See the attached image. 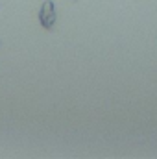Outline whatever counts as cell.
Instances as JSON below:
<instances>
[{
    "label": "cell",
    "mask_w": 157,
    "mask_h": 159,
    "mask_svg": "<svg viewBox=\"0 0 157 159\" xmlns=\"http://www.w3.org/2000/svg\"><path fill=\"white\" fill-rule=\"evenodd\" d=\"M39 22L43 24V28L50 30L56 22V9H54V2L46 0L39 9Z\"/></svg>",
    "instance_id": "obj_1"
}]
</instances>
